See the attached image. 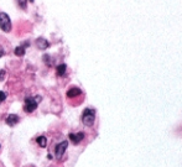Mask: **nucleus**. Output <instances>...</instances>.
Returning <instances> with one entry per match:
<instances>
[{"label": "nucleus", "instance_id": "obj_10", "mask_svg": "<svg viewBox=\"0 0 182 167\" xmlns=\"http://www.w3.org/2000/svg\"><path fill=\"white\" fill-rule=\"evenodd\" d=\"M36 142H37L39 146L42 147V149H45V147L47 146V139H46V136H39V138L36 139Z\"/></svg>", "mask_w": 182, "mask_h": 167}, {"label": "nucleus", "instance_id": "obj_2", "mask_svg": "<svg viewBox=\"0 0 182 167\" xmlns=\"http://www.w3.org/2000/svg\"><path fill=\"white\" fill-rule=\"evenodd\" d=\"M94 120H96V112L93 109H84L83 114H82V121L85 126H92L94 124Z\"/></svg>", "mask_w": 182, "mask_h": 167}, {"label": "nucleus", "instance_id": "obj_7", "mask_svg": "<svg viewBox=\"0 0 182 167\" xmlns=\"http://www.w3.org/2000/svg\"><path fill=\"white\" fill-rule=\"evenodd\" d=\"M36 46H37V48H40V50H46V48L50 47V42H48L46 39H44V37H39V39L36 40Z\"/></svg>", "mask_w": 182, "mask_h": 167}, {"label": "nucleus", "instance_id": "obj_12", "mask_svg": "<svg viewBox=\"0 0 182 167\" xmlns=\"http://www.w3.org/2000/svg\"><path fill=\"white\" fill-rule=\"evenodd\" d=\"M44 62H45L47 66H52V58H51L48 55H45V56H44Z\"/></svg>", "mask_w": 182, "mask_h": 167}, {"label": "nucleus", "instance_id": "obj_1", "mask_svg": "<svg viewBox=\"0 0 182 167\" xmlns=\"http://www.w3.org/2000/svg\"><path fill=\"white\" fill-rule=\"evenodd\" d=\"M41 100V97L40 95H37V97H35V98H26L25 99V104H24V110L26 112V113H32V112H35L36 110V108H37V105H39V102Z\"/></svg>", "mask_w": 182, "mask_h": 167}, {"label": "nucleus", "instance_id": "obj_6", "mask_svg": "<svg viewBox=\"0 0 182 167\" xmlns=\"http://www.w3.org/2000/svg\"><path fill=\"white\" fill-rule=\"evenodd\" d=\"M19 121H20V118H19L17 115H15V114H10V115H8L6 119H5V123H6L9 126H14V125H16Z\"/></svg>", "mask_w": 182, "mask_h": 167}, {"label": "nucleus", "instance_id": "obj_17", "mask_svg": "<svg viewBox=\"0 0 182 167\" xmlns=\"http://www.w3.org/2000/svg\"><path fill=\"white\" fill-rule=\"evenodd\" d=\"M0 149H2V145H0Z\"/></svg>", "mask_w": 182, "mask_h": 167}, {"label": "nucleus", "instance_id": "obj_3", "mask_svg": "<svg viewBox=\"0 0 182 167\" xmlns=\"http://www.w3.org/2000/svg\"><path fill=\"white\" fill-rule=\"evenodd\" d=\"M0 27L4 32H10L11 31V21L8 14L0 13Z\"/></svg>", "mask_w": 182, "mask_h": 167}, {"label": "nucleus", "instance_id": "obj_15", "mask_svg": "<svg viewBox=\"0 0 182 167\" xmlns=\"http://www.w3.org/2000/svg\"><path fill=\"white\" fill-rule=\"evenodd\" d=\"M5 71L4 70H0V81H4V78H5Z\"/></svg>", "mask_w": 182, "mask_h": 167}, {"label": "nucleus", "instance_id": "obj_14", "mask_svg": "<svg viewBox=\"0 0 182 167\" xmlns=\"http://www.w3.org/2000/svg\"><path fill=\"white\" fill-rule=\"evenodd\" d=\"M5 99H6V94H5L4 92H2V90H0V104H2Z\"/></svg>", "mask_w": 182, "mask_h": 167}, {"label": "nucleus", "instance_id": "obj_8", "mask_svg": "<svg viewBox=\"0 0 182 167\" xmlns=\"http://www.w3.org/2000/svg\"><path fill=\"white\" fill-rule=\"evenodd\" d=\"M81 94H82V90H81L79 88H77V87H72V88H70L68 92H67V97H68V98H74V97H78V95H81Z\"/></svg>", "mask_w": 182, "mask_h": 167}, {"label": "nucleus", "instance_id": "obj_11", "mask_svg": "<svg viewBox=\"0 0 182 167\" xmlns=\"http://www.w3.org/2000/svg\"><path fill=\"white\" fill-rule=\"evenodd\" d=\"M15 55L16 56H19V57H21V56H24L25 55V47L24 46H19V47H16L15 48Z\"/></svg>", "mask_w": 182, "mask_h": 167}, {"label": "nucleus", "instance_id": "obj_5", "mask_svg": "<svg viewBox=\"0 0 182 167\" xmlns=\"http://www.w3.org/2000/svg\"><path fill=\"white\" fill-rule=\"evenodd\" d=\"M70 139H71V141L73 142V144H79L83 139H84V134L83 132H78V134H70Z\"/></svg>", "mask_w": 182, "mask_h": 167}, {"label": "nucleus", "instance_id": "obj_16", "mask_svg": "<svg viewBox=\"0 0 182 167\" xmlns=\"http://www.w3.org/2000/svg\"><path fill=\"white\" fill-rule=\"evenodd\" d=\"M2 56H4V51H3L2 47H0V57H2Z\"/></svg>", "mask_w": 182, "mask_h": 167}, {"label": "nucleus", "instance_id": "obj_13", "mask_svg": "<svg viewBox=\"0 0 182 167\" xmlns=\"http://www.w3.org/2000/svg\"><path fill=\"white\" fill-rule=\"evenodd\" d=\"M19 5H20L22 9H26V5H27V0H19Z\"/></svg>", "mask_w": 182, "mask_h": 167}, {"label": "nucleus", "instance_id": "obj_9", "mask_svg": "<svg viewBox=\"0 0 182 167\" xmlns=\"http://www.w3.org/2000/svg\"><path fill=\"white\" fill-rule=\"evenodd\" d=\"M66 70H67V66L65 63L62 64H59L57 66V68H56V72H57V76H63L66 73Z\"/></svg>", "mask_w": 182, "mask_h": 167}, {"label": "nucleus", "instance_id": "obj_4", "mask_svg": "<svg viewBox=\"0 0 182 167\" xmlns=\"http://www.w3.org/2000/svg\"><path fill=\"white\" fill-rule=\"evenodd\" d=\"M67 146H68V142H67V141H62L61 144H58V145L56 146L55 154H56V157H57L58 160H61V157L63 156L65 151L67 150Z\"/></svg>", "mask_w": 182, "mask_h": 167}]
</instances>
